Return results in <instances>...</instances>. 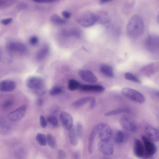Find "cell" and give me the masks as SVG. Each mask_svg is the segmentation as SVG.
<instances>
[{
    "label": "cell",
    "mask_w": 159,
    "mask_h": 159,
    "mask_svg": "<svg viewBox=\"0 0 159 159\" xmlns=\"http://www.w3.org/2000/svg\"><path fill=\"white\" fill-rule=\"evenodd\" d=\"M144 25L141 17L137 15L132 16L128 22L126 32L131 38H135L139 36L143 32Z\"/></svg>",
    "instance_id": "6da1fadb"
},
{
    "label": "cell",
    "mask_w": 159,
    "mask_h": 159,
    "mask_svg": "<svg viewBox=\"0 0 159 159\" xmlns=\"http://www.w3.org/2000/svg\"><path fill=\"white\" fill-rule=\"evenodd\" d=\"M97 125V133L101 140H109L112 132L109 125L104 122H100Z\"/></svg>",
    "instance_id": "8992f818"
},
{
    "label": "cell",
    "mask_w": 159,
    "mask_h": 159,
    "mask_svg": "<svg viewBox=\"0 0 159 159\" xmlns=\"http://www.w3.org/2000/svg\"><path fill=\"white\" fill-rule=\"evenodd\" d=\"M120 123L122 127L125 130L135 132L138 130V127L136 122L127 116H122L120 119Z\"/></svg>",
    "instance_id": "9c48e42d"
},
{
    "label": "cell",
    "mask_w": 159,
    "mask_h": 159,
    "mask_svg": "<svg viewBox=\"0 0 159 159\" xmlns=\"http://www.w3.org/2000/svg\"><path fill=\"white\" fill-rule=\"evenodd\" d=\"M5 121L4 118L0 116V126Z\"/></svg>",
    "instance_id": "7dc6e473"
},
{
    "label": "cell",
    "mask_w": 159,
    "mask_h": 159,
    "mask_svg": "<svg viewBox=\"0 0 159 159\" xmlns=\"http://www.w3.org/2000/svg\"><path fill=\"white\" fill-rule=\"evenodd\" d=\"M69 137L71 144L75 146L78 143V137L76 133L75 127L73 126L69 130Z\"/></svg>",
    "instance_id": "d4e9b609"
},
{
    "label": "cell",
    "mask_w": 159,
    "mask_h": 159,
    "mask_svg": "<svg viewBox=\"0 0 159 159\" xmlns=\"http://www.w3.org/2000/svg\"><path fill=\"white\" fill-rule=\"evenodd\" d=\"M12 21L11 18H8L2 19L1 20V23L4 25H7L11 23Z\"/></svg>",
    "instance_id": "f35d334b"
},
{
    "label": "cell",
    "mask_w": 159,
    "mask_h": 159,
    "mask_svg": "<svg viewBox=\"0 0 159 159\" xmlns=\"http://www.w3.org/2000/svg\"><path fill=\"white\" fill-rule=\"evenodd\" d=\"M97 133V125H95L92 129L89 140L88 149L89 152L90 154L93 152L94 143Z\"/></svg>",
    "instance_id": "44dd1931"
},
{
    "label": "cell",
    "mask_w": 159,
    "mask_h": 159,
    "mask_svg": "<svg viewBox=\"0 0 159 159\" xmlns=\"http://www.w3.org/2000/svg\"><path fill=\"white\" fill-rule=\"evenodd\" d=\"M98 147L100 151L105 156L111 155L114 152V146L109 140H101Z\"/></svg>",
    "instance_id": "30bf717a"
},
{
    "label": "cell",
    "mask_w": 159,
    "mask_h": 159,
    "mask_svg": "<svg viewBox=\"0 0 159 159\" xmlns=\"http://www.w3.org/2000/svg\"><path fill=\"white\" fill-rule=\"evenodd\" d=\"M75 129L78 138L81 139L83 136V131L82 125L80 122L77 123L75 125Z\"/></svg>",
    "instance_id": "1f68e13d"
},
{
    "label": "cell",
    "mask_w": 159,
    "mask_h": 159,
    "mask_svg": "<svg viewBox=\"0 0 159 159\" xmlns=\"http://www.w3.org/2000/svg\"><path fill=\"white\" fill-rule=\"evenodd\" d=\"M63 91V90L61 88L54 87L50 90L49 93L51 96H55L61 94Z\"/></svg>",
    "instance_id": "e575fe53"
},
{
    "label": "cell",
    "mask_w": 159,
    "mask_h": 159,
    "mask_svg": "<svg viewBox=\"0 0 159 159\" xmlns=\"http://www.w3.org/2000/svg\"><path fill=\"white\" fill-rule=\"evenodd\" d=\"M6 49L9 52L24 54L27 51L26 46L23 43L13 41L8 42L6 45Z\"/></svg>",
    "instance_id": "52a82bcc"
},
{
    "label": "cell",
    "mask_w": 159,
    "mask_h": 159,
    "mask_svg": "<svg viewBox=\"0 0 159 159\" xmlns=\"http://www.w3.org/2000/svg\"><path fill=\"white\" fill-rule=\"evenodd\" d=\"M90 107L91 108H93L95 106L96 103V99L93 97L91 96V99L89 102Z\"/></svg>",
    "instance_id": "60d3db41"
},
{
    "label": "cell",
    "mask_w": 159,
    "mask_h": 159,
    "mask_svg": "<svg viewBox=\"0 0 159 159\" xmlns=\"http://www.w3.org/2000/svg\"><path fill=\"white\" fill-rule=\"evenodd\" d=\"M100 70L102 74L106 76L111 78L114 76L113 69L108 65H102L100 67Z\"/></svg>",
    "instance_id": "603a6c76"
},
{
    "label": "cell",
    "mask_w": 159,
    "mask_h": 159,
    "mask_svg": "<svg viewBox=\"0 0 159 159\" xmlns=\"http://www.w3.org/2000/svg\"><path fill=\"white\" fill-rule=\"evenodd\" d=\"M40 124L41 126L43 128H45L47 126V122L45 117L42 115L40 117Z\"/></svg>",
    "instance_id": "d590c367"
},
{
    "label": "cell",
    "mask_w": 159,
    "mask_h": 159,
    "mask_svg": "<svg viewBox=\"0 0 159 159\" xmlns=\"http://www.w3.org/2000/svg\"><path fill=\"white\" fill-rule=\"evenodd\" d=\"M69 36L71 35L79 38L80 37V31L78 30H74L70 32H69Z\"/></svg>",
    "instance_id": "8d00e7d4"
},
{
    "label": "cell",
    "mask_w": 159,
    "mask_h": 159,
    "mask_svg": "<svg viewBox=\"0 0 159 159\" xmlns=\"http://www.w3.org/2000/svg\"><path fill=\"white\" fill-rule=\"evenodd\" d=\"M60 117L62 124L66 129L69 130L73 126V118L69 113L62 111L60 113Z\"/></svg>",
    "instance_id": "4fadbf2b"
},
{
    "label": "cell",
    "mask_w": 159,
    "mask_h": 159,
    "mask_svg": "<svg viewBox=\"0 0 159 159\" xmlns=\"http://www.w3.org/2000/svg\"><path fill=\"white\" fill-rule=\"evenodd\" d=\"M121 92L124 95L138 103H143L145 101V99L144 95L134 89L125 88L122 89Z\"/></svg>",
    "instance_id": "5b68a950"
},
{
    "label": "cell",
    "mask_w": 159,
    "mask_h": 159,
    "mask_svg": "<svg viewBox=\"0 0 159 159\" xmlns=\"http://www.w3.org/2000/svg\"><path fill=\"white\" fill-rule=\"evenodd\" d=\"M129 138V135L125 131L119 130L115 134L114 141L116 143L120 144L126 141Z\"/></svg>",
    "instance_id": "d6986e66"
},
{
    "label": "cell",
    "mask_w": 159,
    "mask_h": 159,
    "mask_svg": "<svg viewBox=\"0 0 159 159\" xmlns=\"http://www.w3.org/2000/svg\"><path fill=\"white\" fill-rule=\"evenodd\" d=\"M81 84L76 80L71 79L69 80L68 83V88L71 91H74L80 89Z\"/></svg>",
    "instance_id": "83f0119b"
},
{
    "label": "cell",
    "mask_w": 159,
    "mask_h": 159,
    "mask_svg": "<svg viewBox=\"0 0 159 159\" xmlns=\"http://www.w3.org/2000/svg\"><path fill=\"white\" fill-rule=\"evenodd\" d=\"M35 2L39 3H47L52 2L55 0H33Z\"/></svg>",
    "instance_id": "f6af8a7d"
},
{
    "label": "cell",
    "mask_w": 159,
    "mask_h": 159,
    "mask_svg": "<svg viewBox=\"0 0 159 159\" xmlns=\"http://www.w3.org/2000/svg\"><path fill=\"white\" fill-rule=\"evenodd\" d=\"M36 104L39 107L42 106L43 103V99L40 98H38L36 100Z\"/></svg>",
    "instance_id": "7bdbcfd3"
},
{
    "label": "cell",
    "mask_w": 159,
    "mask_h": 159,
    "mask_svg": "<svg viewBox=\"0 0 159 159\" xmlns=\"http://www.w3.org/2000/svg\"><path fill=\"white\" fill-rule=\"evenodd\" d=\"M11 131V127L5 121L0 126V133L3 135L9 134Z\"/></svg>",
    "instance_id": "f1b7e54d"
},
{
    "label": "cell",
    "mask_w": 159,
    "mask_h": 159,
    "mask_svg": "<svg viewBox=\"0 0 159 159\" xmlns=\"http://www.w3.org/2000/svg\"><path fill=\"white\" fill-rule=\"evenodd\" d=\"M125 78L136 83H140L141 81L134 75L129 72H126L125 74Z\"/></svg>",
    "instance_id": "4dcf8cb0"
},
{
    "label": "cell",
    "mask_w": 159,
    "mask_h": 159,
    "mask_svg": "<svg viewBox=\"0 0 159 159\" xmlns=\"http://www.w3.org/2000/svg\"><path fill=\"white\" fill-rule=\"evenodd\" d=\"M39 41L38 38L36 36H33L30 37L29 39V42L32 45H35Z\"/></svg>",
    "instance_id": "74e56055"
},
{
    "label": "cell",
    "mask_w": 159,
    "mask_h": 159,
    "mask_svg": "<svg viewBox=\"0 0 159 159\" xmlns=\"http://www.w3.org/2000/svg\"><path fill=\"white\" fill-rule=\"evenodd\" d=\"M142 139L147 152L146 155L144 157L145 158H147L152 156L155 154L156 151L155 145L152 141L146 136H142Z\"/></svg>",
    "instance_id": "7c38bea8"
},
{
    "label": "cell",
    "mask_w": 159,
    "mask_h": 159,
    "mask_svg": "<svg viewBox=\"0 0 159 159\" xmlns=\"http://www.w3.org/2000/svg\"><path fill=\"white\" fill-rule=\"evenodd\" d=\"M27 110V106L23 104L7 115L8 119L11 121L16 122L21 119L25 116Z\"/></svg>",
    "instance_id": "ba28073f"
},
{
    "label": "cell",
    "mask_w": 159,
    "mask_h": 159,
    "mask_svg": "<svg viewBox=\"0 0 159 159\" xmlns=\"http://www.w3.org/2000/svg\"><path fill=\"white\" fill-rule=\"evenodd\" d=\"M73 157L75 159H78L80 158V153L78 151L75 152L73 154Z\"/></svg>",
    "instance_id": "ee69618b"
},
{
    "label": "cell",
    "mask_w": 159,
    "mask_h": 159,
    "mask_svg": "<svg viewBox=\"0 0 159 159\" xmlns=\"http://www.w3.org/2000/svg\"><path fill=\"white\" fill-rule=\"evenodd\" d=\"M50 20L52 23L57 25H63L66 23L65 19L56 14L52 15L50 17Z\"/></svg>",
    "instance_id": "484cf974"
},
{
    "label": "cell",
    "mask_w": 159,
    "mask_h": 159,
    "mask_svg": "<svg viewBox=\"0 0 159 159\" xmlns=\"http://www.w3.org/2000/svg\"><path fill=\"white\" fill-rule=\"evenodd\" d=\"M48 146L51 148L55 146L56 141L54 136L51 134H48L46 136Z\"/></svg>",
    "instance_id": "d6a6232c"
},
{
    "label": "cell",
    "mask_w": 159,
    "mask_h": 159,
    "mask_svg": "<svg viewBox=\"0 0 159 159\" xmlns=\"http://www.w3.org/2000/svg\"><path fill=\"white\" fill-rule=\"evenodd\" d=\"M80 77L84 81L90 83H94L97 81L96 76L91 71L88 70H82L79 72Z\"/></svg>",
    "instance_id": "2e32d148"
},
{
    "label": "cell",
    "mask_w": 159,
    "mask_h": 159,
    "mask_svg": "<svg viewBox=\"0 0 159 159\" xmlns=\"http://www.w3.org/2000/svg\"><path fill=\"white\" fill-rule=\"evenodd\" d=\"M113 0H100V3L101 4H104L109 2Z\"/></svg>",
    "instance_id": "bcb514c9"
},
{
    "label": "cell",
    "mask_w": 159,
    "mask_h": 159,
    "mask_svg": "<svg viewBox=\"0 0 159 159\" xmlns=\"http://www.w3.org/2000/svg\"><path fill=\"white\" fill-rule=\"evenodd\" d=\"M49 48L47 45H45L37 52L36 55V58L39 61L43 60L48 55L49 52Z\"/></svg>",
    "instance_id": "7402d4cb"
},
{
    "label": "cell",
    "mask_w": 159,
    "mask_h": 159,
    "mask_svg": "<svg viewBox=\"0 0 159 159\" xmlns=\"http://www.w3.org/2000/svg\"><path fill=\"white\" fill-rule=\"evenodd\" d=\"M15 103V97L9 94H0V112L7 111Z\"/></svg>",
    "instance_id": "277c9868"
},
{
    "label": "cell",
    "mask_w": 159,
    "mask_h": 159,
    "mask_svg": "<svg viewBox=\"0 0 159 159\" xmlns=\"http://www.w3.org/2000/svg\"><path fill=\"white\" fill-rule=\"evenodd\" d=\"M58 157L59 159H63L65 158L66 157L65 152L62 150H59L58 152Z\"/></svg>",
    "instance_id": "ab89813d"
},
{
    "label": "cell",
    "mask_w": 159,
    "mask_h": 159,
    "mask_svg": "<svg viewBox=\"0 0 159 159\" xmlns=\"http://www.w3.org/2000/svg\"><path fill=\"white\" fill-rule=\"evenodd\" d=\"M36 139L40 145L44 146L46 144L47 138L44 134L41 133H38L36 135Z\"/></svg>",
    "instance_id": "f546056e"
},
{
    "label": "cell",
    "mask_w": 159,
    "mask_h": 159,
    "mask_svg": "<svg viewBox=\"0 0 159 159\" xmlns=\"http://www.w3.org/2000/svg\"><path fill=\"white\" fill-rule=\"evenodd\" d=\"M131 112L130 110L127 108H121L115 109L105 113V116H111L119 115L123 113H129Z\"/></svg>",
    "instance_id": "cb8c5ba5"
},
{
    "label": "cell",
    "mask_w": 159,
    "mask_h": 159,
    "mask_svg": "<svg viewBox=\"0 0 159 159\" xmlns=\"http://www.w3.org/2000/svg\"><path fill=\"white\" fill-rule=\"evenodd\" d=\"M63 16L65 19H68L71 16V13L66 11H63L62 12Z\"/></svg>",
    "instance_id": "b9f144b4"
},
{
    "label": "cell",
    "mask_w": 159,
    "mask_h": 159,
    "mask_svg": "<svg viewBox=\"0 0 159 159\" xmlns=\"http://www.w3.org/2000/svg\"><path fill=\"white\" fill-rule=\"evenodd\" d=\"M80 89L86 91L93 92L101 93L105 90V88L102 86L98 85H82Z\"/></svg>",
    "instance_id": "ffe728a7"
},
{
    "label": "cell",
    "mask_w": 159,
    "mask_h": 159,
    "mask_svg": "<svg viewBox=\"0 0 159 159\" xmlns=\"http://www.w3.org/2000/svg\"><path fill=\"white\" fill-rule=\"evenodd\" d=\"M97 22L99 24L104 25L109 23L111 20L108 13L104 11H100L95 14Z\"/></svg>",
    "instance_id": "e0dca14e"
},
{
    "label": "cell",
    "mask_w": 159,
    "mask_h": 159,
    "mask_svg": "<svg viewBox=\"0 0 159 159\" xmlns=\"http://www.w3.org/2000/svg\"><path fill=\"white\" fill-rule=\"evenodd\" d=\"M16 86V82L11 80H5L0 82V91L4 92L13 91Z\"/></svg>",
    "instance_id": "5bb4252c"
},
{
    "label": "cell",
    "mask_w": 159,
    "mask_h": 159,
    "mask_svg": "<svg viewBox=\"0 0 159 159\" xmlns=\"http://www.w3.org/2000/svg\"><path fill=\"white\" fill-rule=\"evenodd\" d=\"M26 85L31 91L38 96H42L46 92V88L43 80L39 77L31 76L26 81Z\"/></svg>",
    "instance_id": "7a4b0ae2"
},
{
    "label": "cell",
    "mask_w": 159,
    "mask_h": 159,
    "mask_svg": "<svg viewBox=\"0 0 159 159\" xmlns=\"http://www.w3.org/2000/svg\"><path fill=\"white\" fill-rule=\"evenodd\" d=\"M91 96L85 97L80 98L75 101L73 105L75 107H82L87 103L89 102Z\"/></svg>",
    "instance_id": "4316f807"
},
{
    "label": "cell",
    "mask_w": 159,
    "mask_h": 159,
    "mask_svg": "<svg viewBox=\"0 0 159 159\" xmlns=\"http://www.w3.org/2000/svg\"><path fill=\"white\" fill-rule=\"evenodd\" d=\"M159 37L154 35H150L146 39L145 45L147 49L152 52H155L159 50Z\"/></svg>",
    "instance_id": "8fae6325"
},
{
    "label": "cell",
    "mask_w": 159,
    "mask_h": 159,
    "mask_svg": "<svg viewBox=\"0 0 159 159\" xmlns=\"http://www.w3.org/2000/svg\"><path fill=\"white\" fill-rule=\"evenodd\" d=\"M76 21L83 27L87 28L91 26L97 22L96 15L90 11L85 12L78 16Z\"/></svg>",
    "instance_id": "3957f363"
},
{
    "label": "cell",
    "mask_w": 159,
    "mask_h": 159,
    "mask_svg": "<svg viewBox=\"0 0 159 159\" xmlns=\"http://www.w3.org/2000/svg\"><path fill=\"white\" fill-rule=\"evenodd\" d=\"M48 122L54 126H57L58 124V119L57 117L54 115H49L47 118Z\"/></svg>",
    "instance_id": "836d02e7"
},
{
    "label": "cell",
    "mask_w": 159,
    "mask_h": 159,
    "mask_svg": "<svg viewBox=\"0 0 159 159\" xmlns=\"http://www.w3.org/2000/svg\"><path fill=\"white\" fill-rule=\"evenodd\" d=\"M145 131L148 138L152 142H158L159 140L158 129L148 125L145 128Z\"/></svg>",
    "instance_id": "9a60e30c"
},
{
    "label": "cell",
    "mask_w": 159,
    "mask_h": 159,
    "mask_svg": "<svg viewBox=\"0 0 159 159\" xmlns=\"http://www.w3.org/2000/svg\"><path fill=\"white\" fill-rule=\"evenodd\" d=\"M133 152L137 157L140 158L144 157L143 146L140 141L138 139H135L134 140Z\"/></svg>",
    "instance_id": "ac0fdd59"
}]
</instances>
